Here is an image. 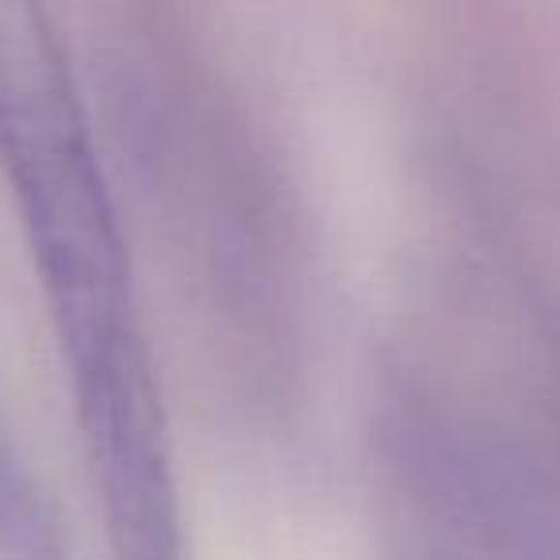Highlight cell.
<instances>
[{
  "instance_id": "6da1fadb",
  "label": "cell",
  "mask_w": 560,
  "mask_h": 560,
  "mask_svg": "<svg viewBox=\"0 0 560 560\" xmlns=\"http://www.w3.org/2000/svg\"><path fill=\"white\" fill-rule=\"evenodd\" d=\"M0 165L70 361L119 560H177L162 407L124 234L50 0H0Z\"/></svg>"
}]
</instances>
